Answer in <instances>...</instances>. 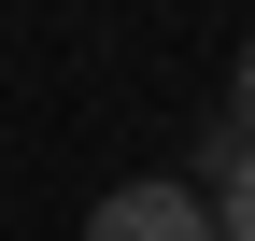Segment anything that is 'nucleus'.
Here are the masks:
<instances>
[{
    "instance_id": "f257e3e1",
    "label": "nucleus",
    "mask_w": 255,
    "mask_h": 241,
    "mask_svg": "<svg viewBox=\"0 0 255 241\" xmlns=\"http://www.w3.org/2000/svg\"><path fill=\"white\" fill-rule=\"evenodd\" d=\"M85 241H213V213H199V185H114L85 213Z\"/></svg>"
},
{
    "instance_id": "f03ea898",
    "label": "nucleus",
    "mask_w": 255,
    "mask_h": 241,
    "mask_svg": "<svg viewBox=\"0 0 255 241\" xmlns=\"http://www.w3.org/2000/svg\"><path fill=\"white\" fill-rule=\"evenodd\" d=\"M213 185H199V213H213V241H255V142H213Z\"/></svg>"
},
{
    "instance_id": "7ed1b4c3",
    "label": "nucleus",
    "mask_w": 255,
    "mask_h": 241,
    "mask_svg": "<svg viewBox=\"0 0 255 241\" xmlns=\"http://www.w3.org/2000/svg\"><path fill=\"white\" fill-rule=\"evenodd\" d=\"M227 142H255V43H241V85H227Z\"/></svg>"
}]
</instances>
